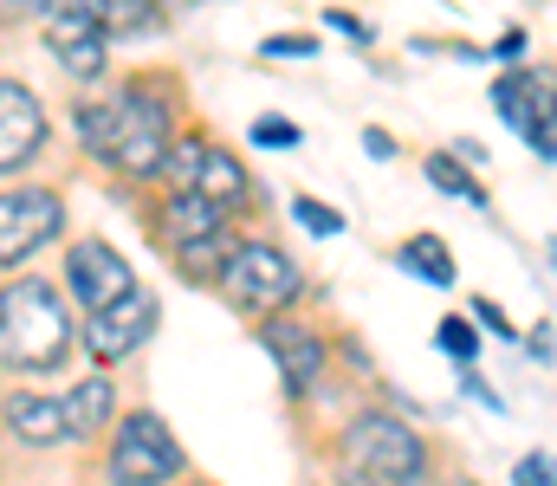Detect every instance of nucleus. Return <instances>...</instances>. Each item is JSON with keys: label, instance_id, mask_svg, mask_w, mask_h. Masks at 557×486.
Listing matches in <instances>:
<instances>
[{"label": "nucleus", "instance_id": "obj_1", "mask_svg": "<svg viewBox=\"0 0 557 486\" xmlns=\"http://www.w3.org/2000/svg\"><path fill=\"white\" fill-rule=\"evenodd\" d=\"M78 137L98 162H117L124 175H162L169 157V104L156 91H117L111 104H85L78 111Z\"/></svg>", "mask_w": 557, "mask_h": 486}, {"label": "nucleus", "instance_id": "obj_2", "mask_svg": "<svg viewBox=\"0 0 557 486\" xmlns=\"http://www.w3.org/2000/svg\"><path fill=\"white\" fill-rule=\"evenodd\" d=\"M72 350V312L46 279H20L0 292V363L7 370H59Z\"/></svg>", "mask_w": 557, "mask_h": 486}, {"label": "nucleus", "instance_id": "obj_3", "mask_svg": "<svg viewBox=\"0 0 557 486\" xmlns=\"http://www.w3.org/2000/svg\"><path fill=\"white\" fill-rule=\"evenodd\" d=\"M344 468L357 481H421L428 454H421L416 428H403L396 415H357L344 435Z\"/></svg>", "mask_w": 557, "mask_h": 486}, {"label": "nucleus", "instance_id": "obj_4", "mask_svg": "<svg viewBox=\"0 0 557 486\" xmlns=\"http://www.w3.org/2000/svg\"><path fill=\"white\" fill-rule=\"evenodd\" d=\"M221 292L240 306V312H278V306H292L298 292H305V273L278 253V247H234L227 253V266H221Z\"/></svg>", "mask_w": 557, "mask_h": 486}, {"label": "nucleus", "instance_id": "obj_5", "mask_svg": "<svg viewBox=\"0 0 557 486\" xmlns=\"http://www.w3.org/2000/svg\"><path fill=\"white\" fill-rule=\"evenodd\" d=\"M46 20V46L59 52V65L72 78H98L104 72V0H39Z\"/></svg>", "mask_w": 557, "mask_h": 486}, {"label": "nucleus", "instance_id": "obj_6", "mask_svg": "<svg viewBox=\"0 0 557 486\" xmlns=\"http://www.w3.org/2000/svg\"><path fill=\"white\" fill-rule=\"evenodd\" d=\"M175 474H182V448L169 441V428L156 415H131L117 428V448H111V481L149 486V481H175Z\"/></svg>", "mask_w": 557, "mask_h": 486}, {"label": "nucleus", "instance_id": "obj_7", "mask_svg": "<svg viewBox=\"0 0 557 486\" xmlns=\"http://www.w3.org/2000/svg\"><path fill=\"white\" fill-rule=\"evenodd\" d=\"M65 208L52 188H7L0 195V266H20L33 247H46L59 234Z\"/></svg>", "mask_w": 557, "mask_h": 486}, {"label": "nucleus", "instance_id": "obj_8", "mask_svg": "<svg viewBox=\"0 0 557 486\" xmlns=\"http://www.w3.org/2000/svg\"><path fill=\"white\" fill-rule=\"evenodd\" d=\"M65 286H72V299H78L85 312H104V306H117V299L137 292L131 266H124V253H117L111 240H78V247L65 253Z\"/></svg>", "mask_w": 557, "mask_h": 486}, {"label": "nucleus", "instance_id": "obj_9", "mask_svg": "<svg viewBox=\"0 0 557 486\" xmlns=\"http://www.w3.org/2000/svg\"><path fill=\"white\" fill-rule=\"evenodd\" d=\"M162 175H169L175 188H195V195H214L221 208H234V201H247V175H240V162L227 157V150H208V144H175V150L162 157Z\"/></svg>", "mask_w": 557, "mask_h": 486}, {"label": "nucleus", "instance_id": "obj_10", "mask_svg": "<svg viewBox=\"0 0 557 486\" xmlns=\"http://www.w3.org/2000/svg\"><path fill=\"white\" fill-rule=\"evenodd\" d=\"M149 331H156V299L131 292V299H117V306H104V312L85 319V350H91L98 363H124Z\"/></svg>", "mask_w": 557, "mask_h": 486}, {"label": "nucleus", "instance_id": "obj_11", "mask_svg": "<svg viewBox=\"0 0 557 486\" xmlns=\"http://www.w3.org/2000/svg\"><path fill=\"white\" fill-rule=\"evenodd\" d=\"M260 344H267V357L278 363V376H285L292 396H311V389H318V376H324V344H318V331H305V324H292V319H267L260 324Z\"/></svg>", "mask_w": 557, "mask_h": 486}, {"label": "nucleus", "instance_id": "obj_12", "mask_svg": "<svg viewBox=\"0 0 557 486\" xmlns=\"http://www.w3.org/2000/svg\"><path fill=\"white\" fill-rule=\"evenodd\" d=\"M39 137H46V111H39V98H33L26 85H0V175L33 157Z\"/></svg>", "mask_w": 557, "mask_h": 486}, {"label": "nucleus", "instance_id": "obj_13", "mask_svg": "<svg viewBox=\"0 0 557 486\" xmlns=\"http://www.w3.org/2000/svg\"><path fill=\"white\" fill-rule=\"evenodd\" d=\"M162 227V240L169 247H188V240H208V234H227V208L214 201V195H195V188H175V201L156 214Z\"/></svg>", "mask_w": 557, "mask_h": 486}, {"label": "nucleus", "instance_id": "obj_14", "mask_svg": "<svg viewBox=\"0 0 557 486\" xmlns=\"http://www.w3.org/2000/svg\"><path fill=\"white\" fill-rule=\"evenodd\" d=\"M0 422H7V428L26 441V448H52V441H65V435H72V422H65V402H46V396H7Z\"/></svg>", "mask_w": 557, "mask_h": 486}, {"label": "nucleus", "instance_id": "obj_15", "mask_svg": "<svg viewBox=\"0 0 557 486\" xmlns=\"http://www.w3.org/2000/svg\"><path fill=\"white\" fill-rule=\"evenodd\" d=\"M499 111H506V124L525 137V144H539L545 137V117H552V98H545V85L532 78V72H512V78H499Z\"/></svg>", "mask_w": 557, "mask_h": 486}, {"label": "nucleus", "instance_id": "obj_16", "mask_svg": "<svg viewBox=\"0 0 557 486\" xmlns=\"http://www.w3.org/2000/svg\"><path fill=\"white\" fill-rule=\"evenodd\" d=\"M111 409H117L111 376H85V383L65 396V422H72V435H98V428L111 422Z\"/></svg>", "mask_w": 557, "mask_h": 486}, {"label": "nucleus", "instance_id": "obj_17", "mask_svg": "<svg viewBox=\"0 0 557 486\" xmlns=\"http://www.w3.org/2000/svg\"><path fill=\"white\" fill-rule=\"evenodd\" d=\"M162 26V7L156 0H104V33L111 39H143Z\"/></svg>", "mask_w": 557, "mask_h": 486}, {"label": "nucleus", "instance_id": "obj_18", "mask_svg": "<svg viewBox=\"0 0 557 486\" xmlns=\"http://www.w3.org/2000/svg\"><path fill=\"white\" fill-rule=\"evenodd\" d=\"M403 266H416V279H428V286H454V253H447L434 234H416V240L403 247Z\"/></svg>", "mask_w": 557, "mask_h": 486}, {"label": "nucleus", "instance_id": "obj_19", "mask_svg": "<svg viewBox=\"0 0 557 486\" xmlns=\"http://www.w3.org/2000/svg\"><path fill=\"white\" fill-rule=\"evenodd\" d=\"M428 182H434L441 195H460V201H473V208L486 201V195H480V182H473V175H460V162H454V157H434V162H428Z\"/></svg>", "mask_w": 557, "mask_h": 486}, {"label": "nucleus", "instance_id": "obj_20", "mask_svg": "<svg viewBox=\"0 0 557 486\" xmlns=\"http://www.w3.org/2000/svg\"><path fill=\"white\" fill-rule=\"evenodd\" d=\"M441 350H447V357H460V363H473V350H480L473 324H467V319H447V324H441Z\"/></svg>", "mask_w": 557, "mask_h": 486}, {"label": "nucleus", "instance_id": "obj_21", "mask_svg": "<svg viewBox=\"0 0 557 486\" xmlns=\"http://www.w3.org/2000/svg\"><path fill=\"white\" fill-rule=\"evenodd\" d=\"M298 221H305L311 234H337V227H344V221H337L331 208H318V201H298Z\"/></svg>", "mask_w": 557, "mask_h": 486}, {"label": "nucleus", "instance_id": "obj_22", "mask_svg": "<svg viewBox=\"0 0 557 486\" xmlns=\"http://www.w3.org/2000/svg\"><path fill=\"white\" fill-rule=\"evenodd\" d=\"M253 144H273V150H292V144H298V130H292V124H253Z\"/></svg>", "mask_w": 557, "mask_h": 486}, {"label": "nucleus", "instance_id": "obj_23", "mask_svg": "<svg viewBox=\"0 0 557 486\" xmlns=\"http://www.w3.org/2000/svg\"><path fill=\"white\" fill-rule=\"evenodd\" d=\"M267 52H273V59H305V52H311V39H298V33H278V39H267Z\"/></svg>", "mask_w": 557, "mask_h": 486}, {"label": "nucleus", "instance_id": "obj_24", "mask_svg": "<svg viewBox=\"0 0 557 486\" xmlns=\"http://www.w3.org/2000/svg\"><path fill=\"white\" fill-rule=\"evenodd\" d=\"M519 481H557V461H545V454H532V461H519Z\"/></svg>", "mask_w": 557, "mask_h": 486}, {"label": "nucleus", "instance_id": "obj_25", "mask_svg": "<svg viewBox=\"0 0 557 486\" xmlns=\"http://www.w3.org/2000/svg\"><path fill=\"white\" fill-rule=\"evenodd\" d=\"M480 319L493 324V331H499V337H512V324H506V312H499V306H493V299H480Z\"/></svg>", "mask_w": 557, "mask_h": 486}, {"label": "nucleus", "instance_id": "obj_26", "mask_svg": "<svg viewBox=\"0 0 557 486\" xmlns=\"http://www.w3.org/2000/svg\"><path fill=\"white\" fill-rule=\"evenodd\" d=\"M26 13H39V0H0V20H26Z\"/></svg>", "mask_w": 557, "mask_h": 486}, {"label": "nucleus", "instance_id": "obj_27", "mask_svg": "<svg viewBox=\"0 0 557 486\" xmlns=\"http://www.w3.org/2000/svg\"><path fill=\"white\" fill-rule=\"evenodd\" d=\"M331 20H337V33H350V39H370V26H363V20H350V13H331Z\"/></svg>", "mask_w": 557, "mask_h": 486}]
</instances>
